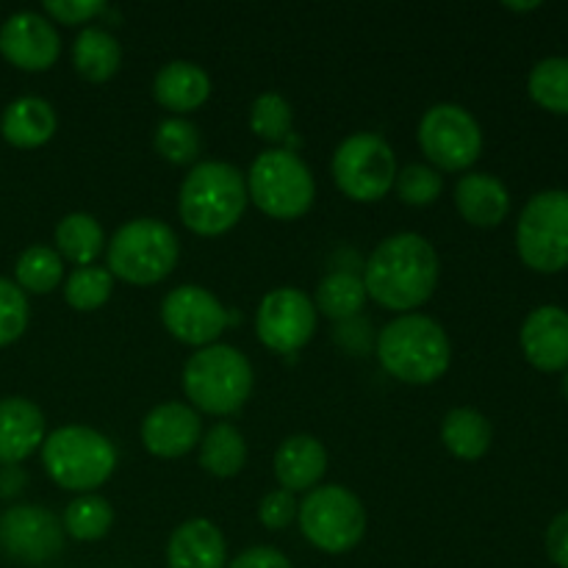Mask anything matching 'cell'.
<instances>
[{
	"instance_id": "1",
	"label": "cell",
	"mask_w": 568,
	"mask_h": 568,
	"mask_svg": "<svg viewBox=\"0 0 568 568\" xmlns=\"http://www.w3.org/2000/svg\"><path fill=\"white\" fill-rule=\"evenodd\" d=\"M442 275L438 253L419 233H394L372 250L364 264L366 297L388 311L422 308L433 297Z\"/></svg>"
},
{
	"instance_id": "2",
	"label": "cell",
	"mask_w": 568,
	"mask_h": 568,
	"mask_svg": "<svg viewBox=\"0 0 568 568\" xmlns=\"http://www.w3.org/2000/svg\"><path fill=\"white\" fill-rule=\"evenodd\" d=\"M377 358L394 381L430 386L447 375L453 347L436 320L425 314H399L377 336Z\"/></svg>"
},
{
	"instance_id": "3",
	"label": "cell",
	"mask_w": 568,
	"mask_h": 568,
	"mask_svg": "<svg viewBox=\"0 0 568 568\" xmlns=\"http://www.w3.org/2000/svg\"><path fill=\"white\" fill-rule=\"evenodd\" d=\"M247 181L225 161H200L183 178L178 214L197 236H222L247 209Z\"/></svg>"
},
{
	"instance_id": "4",
	"label": "cell",
	"mask_w": 568,
	"mask_h": 568,
	"mask_svg": "<svg viewBox=\"0 0 568 568\" xmlns=\"http://www.w3.org/2000/svg\"><path fill=\"white\" fill-rule=\"evenodd\" d=\"M183 392L192 408L214 416H231L253 394V366L231 344L197 349L183 366Z\"/></svg>"
},
{
	"instance_id": "5",
	"label": "cell",
	"mask_w": 568,
	"mask_h": 568,
	"mask_svg": "<svg viewBox=\"0 0 568 568\" xmlns=\"http://www.w3.org/2000/svg\"><path fill=\"white\" fill-rule=\"evenodd\" d=\"M42 464L55 486L89 494L114 475L116 449L103 433L92 427L67 425L44 438Z\"/></svg>"
},
{
	"instance_id": "6",
	"label": "cell",
	"mask_w": 568,
	"mask_h": 568,
	"mask_svg": "<svg viewBox=\"0 0 568 568\" xmlns=\"http://www.w3.org/2000/svg\"><path fill=\"white\" fill-rule=\"evenodd\" d=\"M181 255L175 231L153 216L125 222L109 242V272L131 286H155L172 275Z\"/></svg>"
},
{
	"instance_id": "7",
	"label": "cell",
	"mask_w": 568,
	"mask_h": 568,
	"mask_svg": "<svg viewBox=\"0 0 568 568\" xmlns=\"http://www.w3.org/2000/svg\"><path fill=\"white\" fill-rule=\"evenodd\" d=\"M247 197L272 220H300L316 200L314 172L292 150H266L250 166Z\"/></svg>"
},
{
	"instance_id": "8",
	"label": "cell",
	"mask_w": 568,
	"mask_h": 568,
	"mask_svg": "<svg viewBox=\"0 0 568 568\" xmlns=\"http://www.w3.org/2000/svg\"><path fill=\"white\" fill-rule=\"evenodd\" d=\"M305 541L327 555H344L361 544L366 532L364 503L344 486H316L297 508Z\"/></svg>"
},
{
	"instance_id": "9",
	"label": "cell",
	"mask_w": 568,
	"mask_h": 568,
	"mask_svg": "<svg viewBox=\"0 0 568 568\" xmlns=\"http://www.w3.org/2000/svg\"><path fill=\"white\" fill-rule=\"evenodd\" d=\"M516 250L532 272L568 270V192L547 189L527 200L516 225Z\"/></svg>"
},
{
	"instance_id": "10",
	"label": "cell",
	"mask_w": 568,
	"mask_h": 568,
	"mask_svg": "<svg viewBox=\"0 0 568 568\" xmlns=\"http://www.w3.org/2000/svg\"><path fill=\"white\" fill-rule=\"evenodd\" d=\"M333 181L355 203H377L397 181V159L377 133L361 131L344 139L333 153Z\"/></svg>"
},
{
	"instance_id": "11",
	"label": "cell",
	"mask_w": 568,
	"mask_h": 568,
	"mask_svg": "<svg viewBox=\"0 0 568 568\" xmlns=\"http://www.w3.org/2000/svg\"><path fill=\"white\" fill-rule=\"evenodd\" d=\"M419 148L433 166L444 172L469 170L483 153L480 122L455 103H438L419 122Z\"/></svg>"
},
{
	"instance_id": "12",
	"label": "cell",
	"mask_w": 568,
	"mask_h": 568,
	"mask_svg": "<svg viewBox=\"0 0 568 568\" xmlns=\"http://www.w3.org/2000/svg\"><path fill=\"white\" fill-rule=\"evenodd\" d=\"M255 333H258L261 344L272 353H297L316 333V305L300 288H272L258 305Z\"/></svg>"
},
{
	"instance_id": "13",
	"label": "cell",
	"mask_w": 568,
	"mask_h": 568,
	"mask_svg": "<svg viewBox=\"0 0 568 568\" xmlns=\"http://www.w3.org/2000/svg\"><path fill=\"white\" fill-rule=\"evenodd\" d=\"M64 549V527L42 505H14L0 514V552L20 564L39 566Z\"/></svg>"
},
{
	"instance_id": "14",
	"label": "cell",
	"mask_w": 568,
	"mask_h": 568,
	"mask_svg": "<svg viewBox=\"0 0 568 568\" xmlns=\"http://www.w3.org/2000/svg\"><path fill=\"white\" fill-rule=\"evenodd\" d=\"M161 322L172 338L189 347H211L225 333L227 308L203 286H178L161 303Z\"/></svg>"
},
{
	"instance_id": "15",
	"label": "cell",
	"mask_w": 568,
	"mask_h": 568,
	"mask_svg": "<svg viewBox=\"0 0 568 568\" xmlns=\"http://www.w3.org/2000/svg\"><path fill=\"white\" fill-rule=\"evenodd\" d=\"M59 31L37 11H17L0 26V55L17 70L44 72L59 61Z\"/></svg>"
},
{
	"instance_id": "16",
	"label": "cell",
	"mask_w": 568,
	"mask_h": 568,
	"mask_svg": "<svg viewBox=\"0 0 568 568\" xmlns=\"http://www.w3.org/2000/svg\"><path fill=\"white\" fill-rule=\"evenodd\" d=\"M200 436H203L200 416L186 403L155 405L142 422V444L155 458H183L197 447Z\"/></svg>"
},
{
	"instance_id": "17",
	"label": "cell",
	"mask_w": 568,
	"mask_h": 568,
	"mask_svg": "<svg viewBox=\"0 0 568 568\" xmlns=\"http://www.w3.org/2000/svg\"><path fill=\"white\" fill-rule=\"evenodd\" d=\"M521 353L538 372L568 369V311L541 305L525 320L519 333Z\"/></svg>"
},
{
	"instance_id": "18",
	"label": "cell",
	"mask_w": 568,
	"mask_h": 568,
	"mask_svg": "<svg viewBox=\"0 0 568 568\" xmlns=\"http://www.w3.org/2000/svg\"><path fill=\"white\" fill-rule=\"evenodd\" d=\"M44 444V414L26 397L0 399V466H20Z\"/></svg>"
},
{
	"instance_id": "19",
	"label": "cell",
	"mask_w": 568,
	"mask_h": 568,
	"mask_svg": "<svg viewBox=\"0 0 568 568\" xmlns=\"http://www.w3.org/2000/svg\"><path fill=\"white\" fill-rule=\"evenodd\" d=\"M227 544L209 519H189L166 541V568H225Z\"/></svg>"
},
{
	"instance_id": "20",
	"label": "cell",
	"mask_w": 568,
	"mask_h": 568,
	"mask_svg": "<svg viewBox=\"0 0 568 568\" xmlns=\"http://www.w3.org/2000/svg\"><path fill=\"white\" fill-rule=\"evenodd\" d=\"M327 471V449L308 433L286 438L275 453V477L283 491H314Z\"/></svg>"
},
{
	"instance_id": "21",
	"label": "cell",
	"mask_w": 568,
	"mask_h": 568,
	"mask_svg": "<svg viewBox=\"0 0 568 568\" xmlns=\"http://www.w3.org/2000/svg\"><path fill=\"white\" fill-rule=\"evenodd\" d=\"M455 209L469 225L497 227L510 211V194L497 175L469 172L455 183Z\"/></svg>"
},
{
	"instance_id": "22",
	"label": "cell",
	"mask_w": 568,
	"mask_h": 568,
	"mask_svg": "<svg viewBox=\"0 0 568 568\" xmlns=\"http://www.w3.org/2000/svg\"><path fill=\"white\" fill-rule=\"evenodd\" d=\"M59 120H55L53 105L37 94H26L6 105L3 116H0V133L11 148L33 150L42 148L53 139Z\"/></svg>"
},
{
	"instance_id": "23",
	"label": "cell",
	"mask_w": 568,
	"mask_h": 568,
	"mask_svg": "<svg viewBox=\"0 0 568 568\" xmlns=\"http://www.w3.org/2000/svg\"><path fill=\"white\" fill-rule=\"evenodd\" d=\"M153 94L166 111L189 114L209 100L211 78L194 61H170L155 72Z\"/></svg>"
},
{
	"instance_id": "24",
	"label": "cell",
	"mask_w": 568,
	"mask_h": 568,
	"mask_svg": "<svg viewBox=\"0 0 568 568\" xmlns=\"http://www.w3.org/2000/svg\"><path fill=\"white\" fill-rule=\"evenodd\" d=\"M122 64V44L105 28H83L72 44V67L89 83H105Z\"/></svg>"
},
{
	"instance_id": "25",
	"label": "cell",
	"mask_w": 568,
	"mask_h": 568,
	"mask_svg": "<svg viewBox=\"0 0 568 568\" xmlns=\"http://www.w3.org/2000/svg\"><path fill=\"white\" fill-rule=\"evenodd\" d=\"M442 442L455 458L480 460L491 449V422L475 408H453L442 422Z\"/></svg>"
},
{
	"instance_id": "26",
	"label": "cell",
	"mask_w": 568,
	"mask_h": 568,
	"mask_svg": "<svg viewBox=\"0 0 568 568\" xmlns=\"http://www.w3.org/2000/svg\"><path fill=\"white\" fill-rule=\"evenodd\" d=\"M105 250V236L100 222L92 214H67L64 220L55 225V253L61 261H70L78 266H92Z\"/></svg>"
},
{
	"instance_id": "27",
	"label": "cell",
	"mask_w": 568,
	"mask_h": 568,
	"mask_svg": "<svg viewBox=\"0 0 568 568\" xmlns=\"http://www.w3.org/2000/svg\"><path fill=\"white\" fill-rule=\"evenodd\" d=\"M200 466L211 477H236L247 464V442L242 433L227 422H216L203 438H200Z\"/></svg>"
},
{
	"instance_id": "28",
	"label": "cell",
	"mask_w": 568,
	"mask_h": 568,
	"mask_svg": "<svg viewBox=\"0 0 568 568\" xmlns=\"http://www.w3.org/2000/svg\"><path fill=\"white\" fill-rule=\"evenodd\" d=\"M366 288L361 275L347 270H336L325 275L316 288V314L333 322H349L364 311Z\"/></svg>"
},
{
	"instance_id": "29",
	"label": "cell",
	"mask_w": 568,
	"mask_h": 568,
	"mask_svg": "<svg viewBox=\"0 0 568 568\" xmlns=\"http://www.w3.org/2000/svg\"><path fill=\"white\" fill-rule=\"evenodd\" d=\"M111 525H114V510H111L109 499L98 497V494H81L72 499L64 510V536L75 538V541H100L109 536Z\"/></svg>"
},
{
	"instance_id": "30",
	"label": "cell",
	"mask_w": 568,
	"mask_h": 568,
	"mask_svg": "<svg viewBox=\"0 0 568 568\" xmlns=\"http://www.w3.org/2000/svg\"><path fill=\"white\" fill-rule=\"evenodd\" d=\"M527 92L532 103L541 105L544 111L568 116V59L566 55H552V59L538 61L527 78Z\"/></svg>"
},
{
	"instance_id": "31",
	"label": "cell",
	"mask_w": 568,
	"mask_h": 568,
	"mask_svg": "<svg viewBox=\"0 0 568 568\" xmlns=\"http://www.w3.org/2000/svg\"><path fill=\"white\" fill-rule=\"evenodd\" d=\"M17 286L22 292L31 294H50L53 288H59L61 277H64V261L55 253L53 247H44V244H33L26 253L17 258L14 266Z\"/></svg>"
},
{
	"instance_id": "32",
	"label": "cell",
	"mask_w": 568,
	"mask_h": 568,
	"mask_svg": "<svg viewBox=\"0 0 568 568\" xmlns=\"http://www.w3.org/2000/svg\"><path fill=\"white\" fill-rule=\"evenodd\" d=\"M153 148L155 153L164 161H170V164L186 166L197 161L203 142H200V131L194 122L183 120V116H166V120L155 128Z\"/></svg>"
},
{
	"instance_id": "33",
	"label": "cell",
	"mask_w": 568,
	"mask_h": 568,
	"mask_svg": "<svg viewBox=\"0 0 568 568\" xmlns=\"http://www.w3.org/2000/svg\"><path fill=\"white\" fill-rule=\"evenodd\" d=\"M114 292V275L103 266H78L64 281V300L75 311H98Z\"/></svg>"
},
{
	"instance_id": "34",
	"label": "cell",
	"mask_w": 568,
	"mask_h": 568,
	"mask_svg": "<svg viewBox=\"0 0 568 568\" xmlns=\"http://www.w3.org/2000/svg\"><path fill=\"white\" fill-rule=\"evenodd\" d=\"M294 111L288 100L277 92H264L253 100L250 109V131L264 142H286L292 136Z\"/></svg>"
},
{
	"instance_id": "35",
	"label": "cell",
	"mask_w": 568,
	"mask_h": 568,
	"mask_svg": "<svg viewBox=\"0 0 568 568\" xmlns=\"http://www.w3.org/2000/svg\"><path fill=\"white\" fill-rule=\"evenodd\" d=\"M394 186H397L399 200H403L405 205H416V209H422V205L436 203L438 194H442V189H444V183H442V175H438L433 166L408 164L405 170L397 172V181H394Z\"/></svg>"
},
{
	"instance_id": "36",
	"label": "cell",
	"mask_w": 568,
	"mask_h": 568,
	"mask_svg": "<svg viewBox=\"0 0 568 568\" xmlns=\"http://www.w3.org/2000/svg\"><path fill=\"white\" fill-rule=\"evenodd\" d=\"M28 316V297L14 281L0 277V347H9L26 333Z\"/></svg>"
},
{
	"instance_id": "37",
	"label": "cell",
	"mask_w": 568,
	"mask_h": 568,
	"mask_svg": "<svg viewBox=\"0 0 568 568\" xmlns=\"http://www.w3.org/2000/svg\"><path fill=\"white\" fill-rule=\"evenodd\" d=\"M42 11L61 26H81V22L105 14L109 3H103V0H48Z\"/></svg>"
},
{
	"instance_id": "38",
	"label": "cell",
	"mask_w": 568,
	"mask_h": 568,
	"mask_svg": "<svg viewBox=\"0 0 568 568\" xmlns=\"http://www.w3.org/2000/svg\"><path fill=\"white\" fill-rule=\"evenodd\" d=\"M297 508L300 503L294 499V494L283 491H270L258 505V519L266 530H286L294 519H297Z\"/></svg>"
},
{
	"instance_id": "39",
	"label": "cell",
	"mask_w": 568,
	"mask_h": 568,
	"mask_svg": "<svg viewBox=\"0 0 568 568\" xmlns=\"http://www.w3.org/2000/svg\"><path fill=\"white\" fill-rule=\"evenodd\" d=\"M547 555L555 566L568 568V510L555 516L547 527Z\"/></svg>"
},
{
	"instance_id": "40",
	"label": "cell",
	"mask_w": 568,
	"mask_h": 568,
	"mask_svg": "<svg viewBox=\"0 0 568 568\" xmlns=\"http://www.w3.org/2000/svg\"><path fill=\"white\" fill-rule=\"evenodd\" d=\"M225 568H292L286 555L275 547H250Z\"/></svg>"
},
{
	"instance_id": "41",
	"label": "cell",
	"mask_w": 568,
	"mask_h": 568,
	"mask_svg": "<svg viewBox=\"0 0 568 568\" xmlns=\"http://www.w3.org/2000/svg\"><path fill=\"white\" fill-rule=\"evenodd\" d=\"M28 475L22 471V466H0V497L11 499L17 494L26 491Z\"/></svg>"
},
{
	"instance_id": "42",
	"label": "cell",
	"mask_w": 568,
	"mask_h": 568,
	"mask_svg": "<svg viewBox=\"0 0 568 568\" xmlns=\"http://www.w3.org/2000/svg\"><path fill=\"white\" fill-rule=\"evenodd\" d=\"M538 0H532V3H505V9H510V11H532V9H538Z\"/></svg>"
},
{
	"instance_id": "43",
	"label": "cell",
	"mask_w": 568,
	"mask_h": 568,
	"mask_svg": "<svg viewBox=\"0 0 568 568\" xmlns=\"http://www.w3.org/2000/svg\"><path fill=\"white\" fill-rule=\"evenodd\" d=\"M564 397L568 399V369H566V375H564Z\"/></svg>"
}]
</instances>
